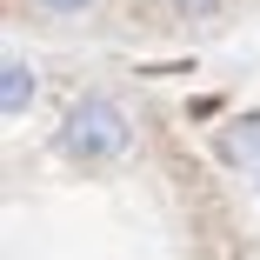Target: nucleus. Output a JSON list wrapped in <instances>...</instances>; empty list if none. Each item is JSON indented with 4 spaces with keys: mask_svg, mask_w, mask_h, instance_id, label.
Returning <instances> with one entry per match:
<instances>
[{
    "mask_svg": "<svg viewBox=\"0 0 260 260\" xmlns=\"http://www.w3.org/2000/svg\"><path fill=\"white\" fill-rule=\"evenodd\" d=\"M174 7H180L187 20H207V14H220V7H227V0H174Z\"/></svg>",
    "mask_w": 260,
    "mask_h": 260,
    "instance_id": "nucleus-4",
    "label": "nucleus"
},
{
    "mask_svg": "<svg viewBox=\"0 0 260 260\" xmlns=\"http://www.w3.org/2000/svg\"><path fill=\"white\" fill-rule=\"evenodd\" d=\"M220 153H227V160H260V114H240L227 134H220Z\"/></svg>",
    "mask_w": 260,
    "mask_h": 260,
    "instance_id": "nucleus-3",
    "label": "nucleus"
},
{
    "mask_svg": "<svg viewBox=\"0 0 260 260\" xmlns=\"http://www.w3.org/2000/svg\"><path fill=\"white\" fill-rule=\"evenodd\" d=\"M60 147L74 153V160H120V153L134 147V120L114 107L107 93H87L60 120Z\"/></svg>",
    "mask_w": 260,
    "mask_h": 260,
    "instance_id": "nucleus-1",
    "label": "nucleus"
},
{
    "mask_svg": "<svg viewBox=\"0 0 260 260\" xmlns=\"http://www.w3.org/2000/svg\"><path fill=\"white\" fill-rule=\"evenodd\" d=\"M27 107H34V67H27L20 54H7V67H0V114L20 120Z\"/></svg>",
    "mask_w": 260,
    "mask_h": 260,
    "instance_id": "nucleus-2",
    "label": "nucleus"
},
{
    "mask_svg": "<svg viewBox=\"0 0 260 260\" xmlns=\"http://www.w3.org/2000/svg\"><path fill=\"white\" fill-rule=\"evenodd\" d=\"M40 7H47V14H87L93 0H40Z\"/></svg>",
    "mask_w": 260,
    "mask_h": 260,
    "instance_id": "nucleus-5",
    "label": "nucleus"
}]
</instances>
